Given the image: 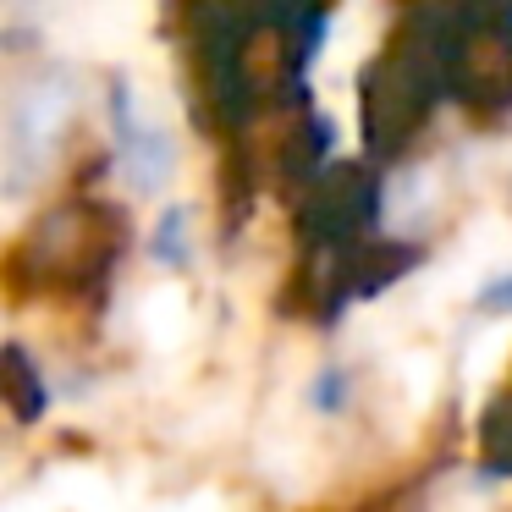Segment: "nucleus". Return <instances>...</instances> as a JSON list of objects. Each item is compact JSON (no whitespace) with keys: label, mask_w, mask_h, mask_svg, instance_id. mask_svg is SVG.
I'll return each instance as SVG.
<instances>
[{"label":"nucleus","mask_w":512,"mask_h":512,"mask_svg":"<svg viewBox=\"0 0 512 512\" xmlns=\"http://www.w3.org/2000/svg\"><path fill=\"white\" fill-rule=\"evenodd\" d=\"M160 237H182V215H171V221H166V232H160ZM160 259L171 265V243H160ZM177 259H188V248H182V243H177Z\"/></svg>","instance_id":"3"},{"label":"nucleus","mask_w":512,"mask_h":512,"mask_svg":"<svg viewBox=\"0 0 512 512\" xmlns=\"http://www.w3.org/2000/svg\"><path fill=\"white\" fill-rule=\"evenodd\" d=\"M479 303H485V309H512V276L490 281V287L479 292Z\"/></svg>","instance_id":"2"},{"label":"nucleus","mask_w":512,"mask_h":512,"mask_svg":"<svg viewBox=\"0 0 512 512\" xmlns=\"http://www.w3.org/2000/svg\"><path fill=\"white\" fill-rule=\"evenodd\" d=\"M177 166V149H171L166 127L144 122L133 105H122V171L133 188H160L166 171Z\"/></svg>","instance_id":"1"}]
</instances>
